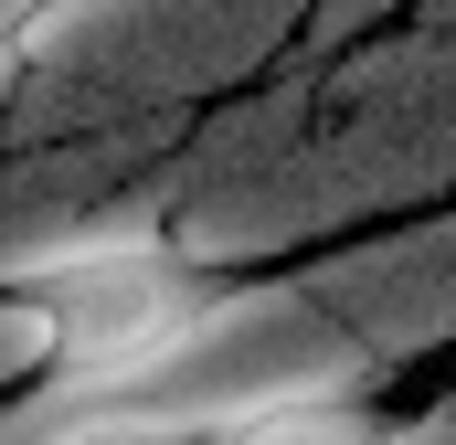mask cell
Segmentation results:
<instances>
[{
  "mask_svg": "<svg viewBox=\"0 0 456 445\" xmlns=\"http://www.w3.org/2000/svg\"><path fill=\"white\" fill-rule=\"evenodd\" d=\"M436 202H456V32L436 21L308 43L244 96L202 107L159 159V233L233 276Z\"/></svg>",
  "mask_w": 456,
  "mask_h": 445,
  "instance_id": "1",
  "label": "cell"
},
{
  "mask_svg": "<svg viewBox=\"0 0 456 445\" xmlns=\"http://www.w3.org/2000/svg\"><path fill=\"white\" fill-rule=\"evenodd\" d=\"M319 0H53L21 43L11 138H96L159 127L244 96L287 53H308Z\"/></svg>",
  "mask_w": 456,
  "mask_h": 445,
  "instance_id": "2",
  "label": "cell"
},
{
  "mask_svg": "<svg viewBox=\"0 0 456 445\" xmlns=\"http://www.w3.org/2000/svg\"><path fill=\"white\" fill-rule=\"evenodd\" d=\"M191 117L96 127V138H11L0 149V297L43 287L53 265L96 255L117 233H159V159Z\"/></svg>",
  "mask_w": 456,
  "mask_h": 445,
  "instance_id": "3",
  "label": "cell"
},
{
  "mask_svg": "<svg viewBox=\"0 0 456 445\" xmlns=\"http://www.w3.org/2000/svg\"><path fill=\"white\" fill-rule=\"evenodd\" d=\"M297 287H308L393 382L425 371V360H446L456 350V202L361 222L340 244L297 255Z\"/></svg>",
  "mask_w": 456,
  "mask_h": 445,
  "instance_id": "4",
  "label": "cell"
},
{
  "mask_svg": "<svg viewBox=\"0 0 456 445\" xmlns=\"http://www.w3.org/2000/svg\"><path fill=\"white\" fill-rule=\"evenodd\" d=\"M43 360H53V319H43V297L21 287V297H0V392L32 382Z\"/></svg>",
  "mask_w": 456,
  "mask_h": 445,
  "instance_id": "5",
  "label": "cell"
},
{
  "mask_svg": "<svg viewBox=\"0 0 456 445\" xmlns=\"http://www.w3.org/2000/svg\"><path fill=\"white\" fill-rule=\"evenodd\" d=\"M425 0H319V32L308 43H361V32H382V21H414Z\"/></svg>",
  "mask_w": 456,
  "mask_h": 445,
  "instance_id": "6",
  "label": "cell"
},
{
  "mask_svg": "<svg viewBox=\"0 0 456 445\" xmlns=\"http://www.w3.org/2000/svg\"><path fill=\"white\" fill-rule=\"evenodd\" d=\"M382 445H456V403L436 392V403H414V414H393V435Z\"/></svg>",
  "mask_w": 456,
  "mask_h": 445,
  "instance_id": "7",
  "label": "cell"
},
{
  "mask_svg": "<svg viewBox=\"0 0 456 445\" xmlns=\"http://www.w3.org/2000/svg\"><path fill=\"white\" fill-rule=\"evenodd\" d=\"M11 85H21V53L0 43V149H11Z\"/></svg>",
  "mask_w": 456,
  "mask_h": 445,
  "instance_id": "8",
  "label": "cell"
},
{
  "mask_svg": "<svg viewBox=\"0 0 456 445\" xmlns=\"http://www.w3.org/2000/svg\"><path fill=\"white\" fill-rule=\"evenodd\" d=\"M414 21H436V32H456V0H425V11H414Z\"/></svg>",
  "mask_w": 456,
  "mask_h": 445,
  "instance_id": "9",
  "label": "cell"
},
{
  "mask_svg": "<svg viewBox=\"0 0 456 445\" xmlns=\"http://www.w3.org/2000/svg\"><path fill=\"white\" fill-rule=\"evenodd\" d=\"M446 403H456V382H446Z\"/></svg>",
  "mask_w": 456,
  "mask_h": 445,
  "instance_id": "10",
  "label": "cell"
}]
</instances>
